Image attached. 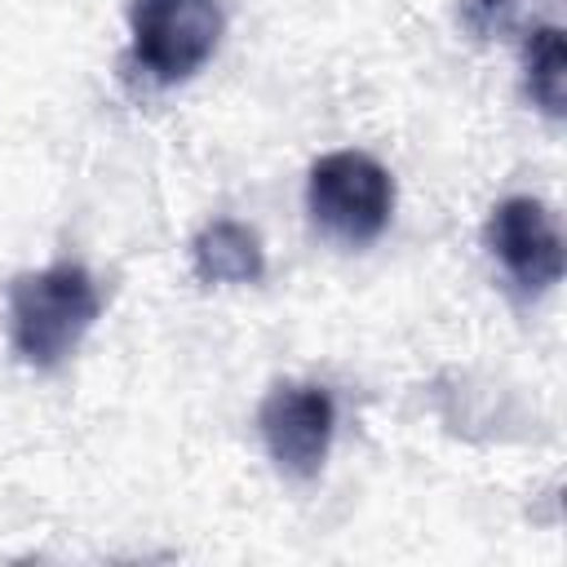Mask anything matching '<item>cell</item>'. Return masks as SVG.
<instances>
[{
	"instance_id": "6da1fadb",
	"label": "cell",
	"mask_w": 567,
	"mask_h": 567,
	"mask_svg": "<svg viewBox=\"0 0 567 567\" xmlns=\"http://www.w3.org/2000/svg\"><path fill=\"white\" fill-rule=\"evenodd\" d=\"M102 315V292L80 261L18 275L9 292V337L27 368H62Z\"/></svg>"
},
{
	"instance_id": "7a4b0ae2",
	"label": "cell",
	"mask_w": 567,
	"mask_h": 567,
	"mask_svg": "<svg viewBox=\"0 0 567 567\" xmlns=\"http://www.w3.org/2000/svg\"><path fill=\"white\" fill-rule=\"evenodd\" d=\"M306 213L319 235L341 248H368L381 239L394 213V177L363 151H328L310 164Z\"/></svg>"
},
{
	"instance_id": "3957f363",
	"label": "cell",
	"mask_w": 567,
	"mask_h": 567,
	"mask_svg": "<svg viewBox=\"0 0 567 567\" xmlns=\"http://www.w3.org/2000/svg\"><path fill=\"white\" fill-rule=\"evenodd\" d=\"M221 27V0H133L128 58L155 84H182L217 53Z\"/></svg>"
},
{
	"instance_id": "277c9868",
	"label": "cell",
	"mask_w": 567,
	"mask_h": 567,
	"mask_svg": "<svg viewBox=\"0 0 567 567\" xmlns=\"http://www.w3.org/2000/svg\"><path fill=\"white\" fill-rule=\"evenodd\" d=\"M261 425V443L270 452V461L279 465V474L310 483L332 447V430H337V403L323 385L310 381H279L257 412Z\"/></svg>"
},
{
	"instance_id": "5b68a950",
	"label": "cell",
	"mask_w": 567,
	"mask_h": 567,
	"mask_svg": "<svg viewBox=\"0 0 567 567\" xmlns=\"http://www.w3.org/2000/svg\"><path fill=\"white\" fill-rule=\"evenodd\" d=\"M487 248L505 275L527 292H549L563 279V235L554 213L532 195H509L487 217Z\"/></svg>"
},
{
	"instance_id": "8992f818",
	"label": "cell",
	"mask_w": 567,
	"mask_h": 567,
	"mask_svg": "<svg viewBox=\"0 0 567 567\" xmlns=\"http://www.w3.org/2000/svg\"><path fill=\"white\" fill-rule=\"evenodd\" d=\"M195 275L204 284H257L266 275V252L252 226L217 217L195 235Z\"/></svg>"
},
{
	"instance_id": "52a82bcc",
	"label": "cell",
	"mask_w": 567,
	"mask_h": 567,
	"mask_svg": "<svg viewBox=\"0 0 567 567\" xmlns=\"http://www.w3.org/2000/svg\"><path fill=\"white\" fill-rule=\"evenodd\" d=\"M523 71H527V97L545 115H563L567 106V49L558 27H536L523 40Z\"/></svg>"
},
{
	"instance_id": "ba28073f",
	"label": "cell",
	"mask_w": 567,
	"mask_h": 567,
	"mask_svg": "<svg viewBox=\"0 0 567 567\" xmlns=\"http://www.w3.org/2000/svg\"><path fill=\"white\" fill-rule=\"evenodd\" d=\"M509 13H514V0H461V18L474 35H492V31H505L509 27Z\"/></svg>"
}]
</instances>
